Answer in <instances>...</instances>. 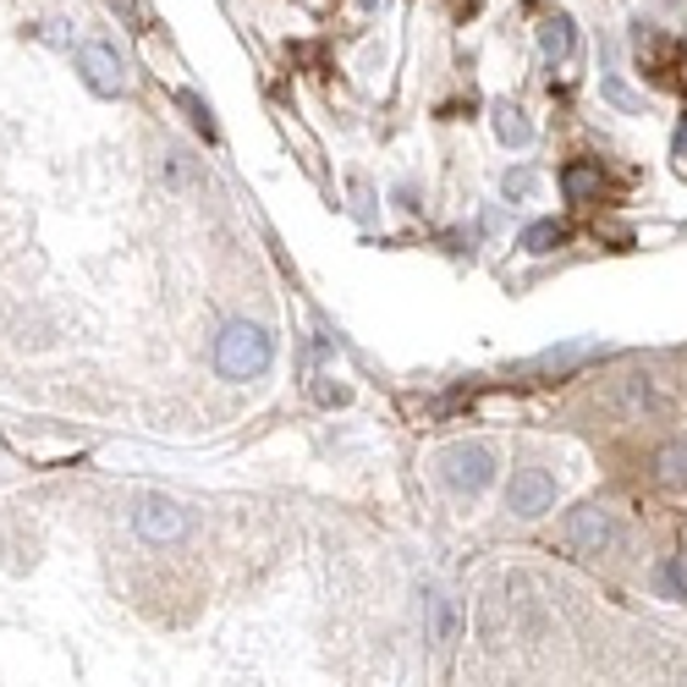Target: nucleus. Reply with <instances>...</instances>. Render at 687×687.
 Wrapping results in <instances>:
<instances>
[{"instance_id":"6e6552de","label":"nucleus","mask_w":687,"mask_h":687,"mask_svg":"<svg viewBox=\"0 0 687 687\" xmlns=\"http://www.w3.org/2000/svg\"><path fill=\"white\" fill-rule=\"evenodd\" d=\"M539 50L562 61V56L572 50V17H562V12H556V17H544V23H539Z\"/></svg>"},{"instance_id":"f257e3e1","label":"nucleus","mask_w":687,"mask_h":687,"mask_svg":"<svg viewBox=\"0 0 687 687\" xmlns=\"http://www.w3.org/2000/svg\"><path fill=\"white\" fill-rule=\"evenodd\" d=\"M215 363H220L226 379H258L275 363V336L253 320H231L215 341Z\"/></svg>"},{"instance_id":"0eeeda50","label":"nucleus","mask_w":687,"mask_h":687,"mask_svg":"<svg viewBox=\"0 0 687 687\" xmlns=\"http://www.w3.org/2000/svg\"><path fill=\"white\" fill-rule=\"evenodd\" d=\"M654 468H660V484H665V490H687V441L660 446Z\"/></svg>"},{"instance_id":"f03ea898","label":"nucleus","mask_w":687,"mask_h":687,"mask_svg":"<svg viewBox=\"0 0 687 687\" xmlns=\"http://www.w3.org/2000/svg\"><path fill=\"white\" fill-rule=\"evenodd\" d=\"M562 544L572 550V556H611V550L622 544V522L605 506H578L562 522Z\"/></svg>"},{"instance_id":"f8f14e48","label":"nucleus","mask_w":687,"mask_h":687,"mask_svg":"<svg viewBox=\"0 0 687 687\" xmlns=\"http://www.w3.org/2000/svg\"><path fill=\"white\" fill-rule=\"evenodd\" d=\"M430 611H435V638H441V643H451V632H457V611H451V600H441V594H435V600H430Z\"/></svg>"},{"instance_id":"2eb2a0df","label":"nucleus","mask_w":687,"mask_h":687,"mask_svg":"<svg viewBox=\"0 0 687 687\" xmlns=\"http://www.w3.org/2000/svg\"><path fill=\"white\" fill-rule=\"evenodd\" d=\"M533 193V171H517V177H506V198H528Z\"/></svg>"},{"instance_id":"20e7f679","label":"nucleus","mask_w":687,"mask_h":687,"mask_svg":"<svg viewBox=\"0 0 687 687\" xmlns=\"http://www.w3.org/2000/svg\"><path fill=\"white\" fill-rule=\"evenodd\" d=\"M132 528H137V539H149V544H171V539L188 533V511L177 501H166V495H144L137 511H132Z\"/></svg>"},{"instance_id":"dca6fc26","label":"nucleus","mask_w":687,"mask_h":687,"mask_svg":"<svg viewBox=\"0 0 687 687\" xmlns=\"http://www.w3.org/2000/svg\"><path fill=\"white\" fill-rule=\"evenodd\" d=\"M605 94H611V99H616V105H622V110H638V99H632V94H627V88H622V83H616V77H611V83H605Z\"/></svg>"},{"instance_id":"423d86ee","label":"nucleus","mask_w":687,"mask_h":687,"mask_svg":"<svg viewBox=\"0 0 687 687\" xmlns=\"http://www.w3.org/2000/svg\"><path fill=\"white\" fill-rule=\"evenodd\" d=\"M77 67H83V77H88L99 94H121V88H126V67H121V56H116L110 45H83V50H77Z\"/></svg>"},{"instance_id":"4468645a","label":"nucleus","mask_w":687,"mask_h":687,"mask_svg":"<svg viewBox=\"0 0 687 687\" xmlns=\"http://www.w3.org/2000/svg\"><path fill=\"white\" fill-rule=\"evenodd\" d=\"M660 589H665V594H687V578H682V567H676V562H665V567H660Z\"/></svg>"},{"instance_id":"ddd939ff","label":"nucleus","mask_w":687,"mask_h":687,"mask_svg":"<svg viewBox=\"0 0 687 687\" xmlns=\"http://www.w3.org/2000/svg\"><path fill=\"white\" fill-rule=\"evenodd\" d=\"M578 358H589V347H562V352H544L539 369H572Z\"/></svg>"},{"instance_id":"7ed1b4c3","label":"nucleus","mask_w":687,"mask_h":687,"mask_svg":"<svg viewBox=\"0 0 687 687\" xmlns=\"http://www.w3.org/2000/svg\"><path fill=\"white\" fill-rule=\"evenodd\" d=\"M441 479L451 490H484L495 479V451L479 446V441H457V446L441 451Z\"/></svg>"},{"instance_id":"f3484780","label":"nucleus","mask_w":687,"mask_h":687,"mask_svg":"<svg viewBox=\"0 0 687 687\" xmlns=\"http://www.w3.org/2000/svg\"><path fill=\"white\" fill-rule=\"evenodd\" d=\"M676 155H682V166H687V126H682V137H676Z\"/></svg>"},{"instance_id":"9d476101","label":"nucleus","mask_w":687,"mask_h":687,"mask_svg":"<svg viewBox=\"0 0 687 687\" xmlns=\"http://www.w3.org/2000/svg\"><path fill=\"white\" fill-rule=\"evenodd\" d=\"M562 188H567V198H589L600 188V171L594 166H567L562 171Z\"/></svg>"},{"instance_id":"9b49d317","label":"nucleus","mask_w":687,"mask_h":687,"mask_svg":"<svg viewBox=\"0 0 687 687\" xmlns=\"http://www.w3.org/2000/svg\"><path fill=\"white\" fill-rule=\"evenodd\" d=\"M495 132L506 137V144H517V149H522L528 137H533V126L522 121V110H501V116H495Z\"/></svg>"},{"instance_id":"39448f33","label":"nucleus","mask_w":687,"mask_h":687,"mask_svg":"<svg viewBox=\"0 0 687 687\" xmlns=\"http://www.w3.org/2000/svg\"><path fill=\"white\" fill-rule=\"evenodd\" d=\"M550 501H556V479H550L544 468H517V473H511V484H506V511L539 517V511H550Z\"/></svg>"},{"instance_id":"1a4fd4ad","label":"nucleus","mask_w":687,"mask_h":687,"mask_svg":"<svg viewBox=\"0 0 687 687\" xmlns=\"http://www.w3.org/2000/svg\"><path fill=\"white\" fill-rule=\"evenodd\" d=\"M562 237H567V231H562L556 220H533V226L522 231V248H528V253H550V248H562Z\"/></svg>"}]
</instances>
